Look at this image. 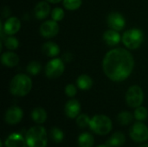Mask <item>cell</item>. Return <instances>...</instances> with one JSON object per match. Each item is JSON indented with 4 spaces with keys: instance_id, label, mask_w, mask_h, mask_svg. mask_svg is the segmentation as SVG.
<instances>
[{
    "instance_id": "f546056e",
    "label": "cell",
    "mask_w": 148,
    "mask_h": 147,
    "mask_svg": "<svg viewBox=\"0 0 148 147\" xmlns=\"http://www.w3.org/2000/svg\"><path fill=\"white\" fill-rule=\"evenodd\" d=\"M51 17L53 20L58 22L62 20V18L64 17V11L62 8H55L52 11H51Z\"/></svg>"
},
{
    "instance_id": "d6986e66",
    "label": "cell",
    "mask_w": 148,
    "mask_h": 147,
    "mask_svg": "<svg viewBox=\"0 0 148 147\" xmlns=\"http://www.w3.org/2000/svg\"><path fill=\"white\" fill-rule=\"evenodd\" d=\"M126 141V137L121 132H116L107 141V145L110 147H119L123 146Z\"/></svg>"
},
{
    "instance_id": "277c9868",
    "label": "cell",
    "mask_w": 148,
    "mask_h": 147,
    "mask_svg": "<svg viewBox=\"0 0 148 147\" xmlns=\"http://www.w3.org/2000/svg\"><path fill=\"white\" fill-rule=\"evenodd\" d=\"M89 127L91 130L98 135H106L108 134L113 127V124L111 120L103 114L95 115L89 124Z\"/></svg>"
},
{
    "instance_id": "9c48e42d",
    "label": "cell",
    "mask_w": 148,
    "mask_h": 147,
    "mask_svg": "<svg viewBox=\"0 0 148 147\" xmlns=\"http://www.w3.org/2000/svg\"><path fill=\"white\" fill-rule=\"evenodd\" d=\"M59 32V25L55 20L43 22L40 26V34L45 38H52Z\"/></svg>"
},
{
    "instance_id": "52a82bcc",
    "label": "cell",
    "mask_w": 148,
    "mask_h": 147,
    "mask_svg": "<svg viewBox=\"0 0 148 147\" xmlns=\"http://www.w3.org/2000/svg\"><path fill=\"white\" fill-rule=\"evenodd\" d=\"M64 63L60 58H54L50 60L45 67V75L49 79H56L60 77L64 72Z\"/></svg>"
},
{
    "instance_id": "ac0fdd59",
    "label": "cell",
    "mask_w": 148,
    "mask_h": 147,
    "mask_svg": "<svg viewBox=\"0 0 148 147\" xmlns=\"http://www.w3.org/2000/svg\"><path fill=\"white\" fill-rule=\"evenodd\" d=\"M42 51L45 55L49 57H55L59 55L60 48L56 43L53 42H47L42 46Z\"/></svg>"
},
{
    "instance_id": "d4e9b609",
    "label": "cell",
    "mask_w": 148,
    "mask_h": 147,
    "mask_svg": "<svg viewBox=\"0 0 148 147\" xmlns=\"http://www.w3.org/2000/svg\"><path fill=\"white\" fill-rule=\"evenodd\" d=\"M82 4V0H63V6L69 10H78Z\"/></svg>"
},
{
    "instance_id": "d6a6232c",
    "label": "cell",
    "mask_w": 148,
    "mask_h": 147,
    "mask_svg": "<svg viewBox=\"0 0 148 147\" xmlns=\"http://www.w3.org/2000/svg\"><path fill=\"white\" fill-rule=\"evenodd\" d=\"M97 147H110V146H108V145H101V146H97Z\"/></svg>"
},
{
    "instance_id": "3957f363",
    "label": "cell",
    "mask_w": 148,
    "mask_h": 147,
    "mask_svg": "<svg viewBox=\"0 0 148 147\" xmlns=\"http://www.w3.org/2000/svg\"><path fill=\"white\" fill-rule=\"evenodd\" d=\"M25 139L29 147H46L48 143L47 132L43 126H32L27 132Z\"/></svg>"
},
{
    "instance_id": "7402d4cb",
    "label": "cell",
    "mask_w": 148,
    "mask_h": 147,
    "mask_svg": "<svg viewBox=\"0 0 148 147\" xmlns=\"http://www.w3.org/2000/svg\"><path fill=\"white\" fill-rule=\"evenodd\" d=\"M95 143L94 137L88 133H82L78 138V144L80 147H92Z\"/></svg>"
},
{
    "instance_id": "7c38bea8",
    "label": "cell",
    "mask_w": 148,
    "mask_h": 147,
    "mask_svg": "<svg viewBox=\"0 0 148 147\" xmlns=\"http://www.w3.org/2000/svg\"><path fill=\"white\" fill-rule=\"evenodd\" d=\"M3 28L6 35L12 36L19 31L21 28V22L17 17L11 16L5 21L4 24L3 25Z\"/></svg>"
},
{
    "instance_id": "8992f818",
    "label": "cell",
    "mask_w": 148,
    "mask_h": 147,
    "mask_svg": "<svg viewBox=\"0 0 148 147\" xmlns=\"http://www.w3.org/2000/svg\"><path fill=\"white\" fill-rule=\"evenodd\" d=\"M144 101V93L140 87L134 85L128 88L126 94V101L130 107L137 108Z\"/></svg>"
},
{
    "instance_id": "83f0119b",
    "label": "cell",
    "mask_w": 148,
    "mask_h": 147,
    "mask_svg": "<svg viewBox=\"0 0 148 147\" xmlns=\"http://www.w3.org/2000/svg\"><path fill=\"white\" fill-rule=\"evenodd\" d=\"M50 136L52 138V139L56 142V143H60L63 138H64V134L63 132L58 128V127H53L50 131Z\"/></svg>"
},
{
    "instance_id": "6da1fadb",
    "label": "cell",
    "mask_w": 148,
    "mask_h": 147,
    "mask_svg": "<svg viewBox=\"0 0 148 147\" xmlns=\"http://www.w3.org/2000/svg\"><path fill=\"white\" fill-rule=\"evenodd\" d=\"M134 59L132 54L122 48L108 51L102 62V68L108 79L113 81H123L132 74Z\"/></svg>"
},
{
    "instance_id": "7a4b0ae2",
    "label": "cell",
    "mask_w": 148,
    "mask_h": 147,
    "mask_svg": "<svg viewBox=\"0 0 148 147\" xmlns=\"http://www.w3.org/2000/svg\"><path fill=\"white\" fill-rule=\"evenodd\" d=\"M32 88L31 79L24 74H18L15 75L10 83V93L18 97L27 95Z\"/></svg>"
},
{
    "instance_id": "5bb4252c",
    "label": "cell",
    "mask_w": 148,
    "mask_h": 147,
    "mask_svg": "<svg viewBox=\"0 0 148 147\" xmlns=\"http://www.w3.org/2000/svg\"><path fill=\"white\" fill-rule=\"evenodd\" d=\"M5 147H26V139L19 133H11L5 140Z\"/></svg>"
},
{
    "instance_id": "4fadbf2b",
    "label": "cell",
    "mask_w": 148,
    "mask_h": 147,
    "mask_svg": "<svg viewBox=\"0 0 148 147\" xmlns=\"http://www.w3.org/2000/svg\"><path fill=\"white\" fill-rule=\"evenodd\" d=\"M81 112V104L76 100H70L65 105V113L70 119L77 118Z\"/></svg>"
},
{
    "instance_id": "5b68a950",
    "label": "cell",
    "mask_w": 148,
    "mask_h": 147,
    "mask_svg": "<svg viewBox=\"0 0 148 147\" xmlns=\"http://www.w3.org/2000/svg\"><path fill=\"white\" fill-rule=\"evenodd\" d=\"M144 41V34L142 30L137 28L128 29L122 36L124 45L129 49H136L140 47Z\"/></svg>"
},
{
    "instance_id": "ffe728a7",
    "label": "cell",
    "mask_w": 148,
    "mask_h": 147,
    "mask_svg": "<svg viewBox=\"0 0 148 147\" xmlns=\"http://www.w3.org/2000/svg\"><path fill=\"white\" fill-rule=\"evenodd\" d=\"M76 85L82 90H88L93 86V80L88 75H82L77 78Z\"/></svg>"
},
{
    "instance_id": "2e32d148",
    "label": "cell",
    "mask_w": 148,
    "mask_h": 147,
    "mask_svg": "<svg viewBox=\"0 0 148 147\" xmlns=\"http://www.w3.org/2000/svg\"><path fill=\"white\" fill-rule=\"evenodd\" d=\"M103 39L109 46H115L121 41V35L115 29H108L103 34Z\"/></svg>"
},
{
    "instance_id": "44dd1931",
    "label": "cell",
    "mask_w": 148,
    "mask_h": 147,
    "mask_svg": "<svg viewBox=\"0 0 148 147\" xmlns=\"http://www.w3.org/2000/svg\"><path fill=\"white\" fill-rule=\"evenodd\" d=\"M32 120L37 124H42L47 120V113L42 107H36L31 113Z\"/></svg>"
},
{
    "instance_id": "e0dca14e",
    "label": "cell",
    "mask_w": 148,
    "mask_h": 147,
    "mask_svg": "<svg viewBox=\"0 0 148 147\" xmlns=\"http://www.w3.org/2000/svg\"><path fill=\"white\" fill-rule=\"evenodd\" d=\"M1 62L3 65L9 68H12L18 64L19 56L14 52H5L1 56Z\"/></svg>"
},
{
    "instance_id": "836d02e7",
    "label": "cell",
    "mask_w": 148,
    "mask_h": 147,
    "mask_svg": "<svg viewBox=\"0 0 148 147\" xmlns=\"http://www.w3.org/2000/svg\"><path fill=\"white\" fill-rule=\"evenodd\" d=\"M140 147H148V144H144V145L140 146Z\"/></svg>"
},
{
    "instance_id": "603a6c76",
    "label": "cell",
    "mask_w": 148,
    "mask_h": 147,
    "mask_svg": "<svg viewBox=\"0 0 148 147\" xmlns=\"http://www.w3.org/2000/svg\"><path fill=\"white\" fill-rule=\"evenodd\" d=\"M134 120V117L132 115L131 113L129 112H121L118 114V117H117V120L118 122L122 125V126H127L129 125Z\"/></svg>"
},
{
    "instance_id": "4316f807",
    "label": "cell",
    "mask_w": 148,
    "mask_h": 147,
    "mask_svg": "<svg viewBox=\"0 0 148 147\" xmlns=\"http://www.w3.org/2000/svg\"><path fill=\"white\" fill-rule=\"evenodd\" d=\"M4 45L5 47L10 49V50H14L16 49L19 46V42L18 40L14 37V36H8L4 39Z\"/></svg>"
},
{
    "instance_id": "30bf717a",
    "label": "cell",
    "mask_w": 148,
    "mask_h": 147,
    "mask_svg": "<svg viewBox=\"0 0 148 147\" xmlns=\"http://www.w3.org/2000/svg\"><path fill=\"white\" fill-rule=\"evenodd\" d=\"M23 116V110L16 106H12L10 107L5 113V121L10 124V125H16L18 124Z\"/></svg>"
},
{
    "instance_id": "ba28073f",
    "label": "cell",
    "mask_w": 148,
    "mask_h": 147,
    "mask_svg": "<svg viewBox=\"0 0 148 147\" xmlns=\"http://www.w3.org/2000/svg\"><path fill=\"white\" fill-rule=\"evenodd\" d=\"M129 134L134 141L145 142L148 139V127L142 122H136L131 127Z\"/></svg>"
},
{
    "instance_id": "f1b7e54d",
    "label": "cell",
    "mask_w": 148,
    "mask_h": 147,
    "mask_svg": "<svg viewBox=\"0 0 148 147\" xmlns=\"http://www.w3.org/2000/svg\"><path fill=\"white\" fill-rule=\"evenodd\" d=\"M90 120L91 119L87 115V114H80L77 118H76V124L82 127V128H84V127H87L88 126H89L90 124Z\"/></svg>"
},
{
    "instance_id": "1f68e13d",
    "label": "cell",
    "mask_w": 148,
    "mask_h": 147,
    "mask_svg": "<svg viewBox=\"0 0 148 147\" xmlns=\"http://www.w3.org/2000/svg\"><path fill=\"white\" fill-rule=\"evenodd\" d=\"M46 1H48L49 3H57L61 2L62 0H46Z\"/></svg>"
},
{
    "instance_id": "484cf974",
    "label": "cell",
    "mask_w": 148,
    "mask_h": 147,
    "mask_svg": "<svg viewBox=\"0 0 148 147\" xmlns=\"http://www.w3.org/2000/svg\"><path fill=\"white\" fill-rule=\"evenodd\" d=\"M148 111L147 109L144 107H139L134 111V118L138 121H144L147 119Z\"/></svg>"
},
{
    "instance_id": "cb8c5ba5",
    "label": "cell",
    "mask_w": 148,
    "mask_h": 147,
    "mask_svg": "<svg viewBox=\"0 0 148 147\" xmlns=\"http://www.w3.org/2000/svg\"><path fill=\"white\" fill-rule=\"evenodd\" d=\"M41 68H42V66H41V64H40L39 62L32 61V62H30L28 64V66L26 68V70H27V72L29 75H36L37 74L40 73Z\"/></svg>"
},
{
    "instance_id": "9a60e30c",
    "label": "cell",
    "mask_w": 148,
    "mask_h": 147,
    "mask_svg": "<svg viewBox=\"0 0 148 147\" xmlns=\"http://www.w3.org/2000/svg\"><path fill=\"white\" fill-rule=\"evenodd\" d=\"M34 11H35V16H36L37 19H44L49 14L50 6L49 3H47L46 1H42L36 5Z\"/></svg>"
},
{
    "instance_id": "4dcf8cb0",
    "label": "cell",
    "mask_w": 148,
    "mask_h": 147,
    "mask_svg": "<svg viewBox=\"0 0 148 147\" xmlns=\"http://www.w3.org/2000/svg\"><path fill=\"white\" fill-rule=\"evenodd\" d=\"M77 93L76 87L74 84H68L65 88V94L69 97H75Z\"/></svg>"
},
{
    "instance_id": "8fae6325",
    "label": "cell",
    "mask_w": 148,
    "mask_h": 147,
    "mask_svg": "<svg viewBox=\"0 0 148 147\" xmlns=\"http://www.w3.org/2000/svg\"><path fill=\"white\" fill-rule=\"evenodd\" d=\"M108 24L111 29L120 31L124 29L126 25V21L121 13L112 12L108 16Z\"/></svg>"
}]
</instances>
